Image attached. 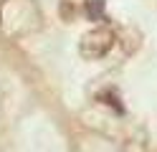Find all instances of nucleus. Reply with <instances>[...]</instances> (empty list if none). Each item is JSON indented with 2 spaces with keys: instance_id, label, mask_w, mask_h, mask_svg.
<instances>
[{
  "instance_id": "f257e3e1",
  "label": "nucleus",
  "mask_w": 157,
  "mask_h": 152,
  "mask_svg": "<svg viewBox=\"0 0 157 152\" xmlns=\"http://www.w3.org/2000/svg\"><path fill=\"white\" fill-rule=\"evenodd\" d=\"M112 46H114L112 28H91L89 33L78 38V56L84 61H99L112 51Z\"/></svg>"
},
{
  "instance_id": "f03ea898",
  "label": "nucleus",
  "mask_w": 157,
  "mask_h": 152,
  "mask_svg": "<svg viewBox=\"0 0 157 152\" xmlns=\"http://www.w3.org/2000/svg\"><path fill=\"white\" fill-rule=\"evenodd\" d=\"M104 10H106V0H86L84 15L89 20H94V23H99V20L104 18Z\"/></svg>"
},
{
  "instance_id": "7ed1b4c3",
  "label": "nucleus",
  "mask_w": 157,
  "mask_h": 152,
  "mask_svg": "<svg viewBox=\"0 0 157 152\" xmlns=\"http://www.w3.org/2000/svg\"><path fill=\"white\" fill-rule=\"evenodd\" d=\"M58 13H61L63 20H71V18H74V8H71V3H68V0H63L61 8H58Z\"/></svg>"
}]
</instances>
